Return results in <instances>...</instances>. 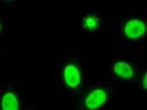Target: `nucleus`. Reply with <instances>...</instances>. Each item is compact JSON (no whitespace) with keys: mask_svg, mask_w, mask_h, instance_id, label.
Returning a JSON list of instances; mask_svg holds the SVG:
<instances>
[{"mask_svg":"<svg viewBox=\"0 0 147 110\" xmlns=\"http://www.w3.org/2000/svg\"><path fill=\"white\" fill-rule=\"evenodd\" d=\"M109 92L106 88L98 87L90 91L83 100V106L88 110H96L104 106L109 101Z\"/></svg>","mask_w":147,"mask_h":110,"instance_id":"nucleus-1","label":"nucleus"},{"mask_svg":"<svg viewBox=\"0 0 147 110\" xmlns=\"http://www.w3.org/2000/svg\"><path fill=\"white\" fill-rule=\"evenodd\" d=\"M146 22L141 18H130L126 20L122 28L123 35L130 41L140 40L146 34Z\"/></svg>","mask_w":147,"mask_h":110,"instance_id":"nucleus-2","label":"nucleus"},{"mask_svg":"<svg viewBox=\"0 0 147 110\" xmlns=\"http://www.w3.org/2000/svg\"><path fill=\"white\" fill-rule=\"evenodd\" d=\"M61 77L64 85L70 89L80 87L82 83V72L78 64L73 62L66 63L61 70Z\"/></svg>","mask_w":147,"mask_h":110,"instance_id":"nucleus-3","label":"nucleus"},{"mask_svg":"<svg viewBox=\"0 0 147 110\" xmlns=\"http://www.w3.org/2000/svg\"><path fill=\"white\" fill-rule=\"evenodd\" d=\"M112 73L122 80H132L136 75L134 66L125 60H117L112 65Z\"/></svg>","mask_w":147,"mask_h":110,"instance_id":"nucleus-4","label":"nucleus"},{"mask_svg":"<svg viewBox=\"0 0 147 110\" xmlns=\"http://www.w3.org/2000/svg\"><path fill=\"white\" fill-rule=\"evenodd\" d=\"M0 108L2 110H19L21 108L20 99L14 91H5L0 98Z\"/></svg>","mask_w":147,"mask_h":110,"instance_id":"nucleus-5","label":"nucleus"},{"mask_svg":"<svg viewBox=\"0 0 147 110\" xmlns=\"http://www.w3.org/2000/svg\"><path fill=\"white\" fill-rule=\"evenodd\" d=\"M100 25H101V19L94 13L87 14L81 19L82 28L87 31H96L100 28Z\"/></svg>","mask_w":147,"mask_h":110,"instance_id":"nucleus-6","label":"nucleus"},{"mask_svg":"<svg viewBox=\"0 0 147 110\" xmlns=\"http://www.w3.org/2000/svg\"><path fill=\"white\" fill-rule=\"evenodd\" d=\"M142 86L143 91H146V89H147V72H143V75L142 78Z\"/></svg>","mask_w":147,"mask_h":110,"instance_id":"nucleus-7","label":"nucleus"},{"mask_svg":"<svg viewBox=\"0 0 147 110\" xmlns=\"http://www.w3.org/2000/svg\"><path fill=\"white\" fill-rule=\"evenodd\" d=\"M2 29H3V25L1 24V22H0V33H1Z\"/></svg>","mask_w":147,"mask_h":110,"instance_id":"nucleus-8","label":"nucleus"}]
</instances>
